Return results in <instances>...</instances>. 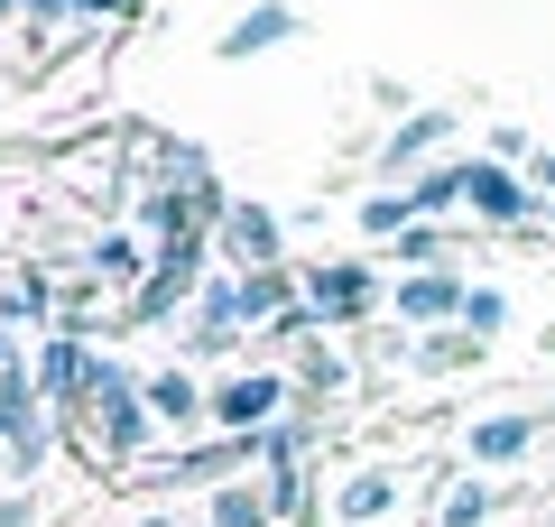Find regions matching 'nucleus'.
<instances>
[{
  "label": "nucleus",
  "instance_id": "1",
  "mask_svg": "<svg viewBox=\"0 0 555 527\" xmlns=\"http://www.w3.org/2000/svg\"><path fill=\"white\" fill-rule=\"evenodd\" d=\"M463 214H481V232H537L546 195L518 167H500V157H463Z\"/></svg>",
  "mask_w": 555,
  "mask_h": 527
},
{
  "label": "nucleus",
  "instance_id": "2",
  "mask_svg": "<svg viewBox=\"0 0 555 527\" xmlns=\"http://www.w3.org/2000/svg\"><path fill=\"white\" fill-rule=\"evenodd\" d=\"M83 408H93V435H102L112 453H139V445H149V389H130L112 361L83 371Z\"/></svg>",
  "mask_w": 555,
  "mask_h": 527
},
{
  "label": "nucleus",
  "instance_id": "3",
  "mask_svg": "<svg viewBox=\"0 0 555 527\" xmlns=\"http://www.w3.org/2000/svg\"><path fill=\"white\" fill-rule=\"evenodd\" d=\"M389 306V287H379V269H361V259H324V269H306V314L315 324H361V314Z\"/></svg>",
  "mask_w": 555,
  "mask_h": 527
},
{
  "label": "nucleus",
  "instance_id": "4",
  "mask_svg": "<svg viewBox=\"0 0 555 527\" xmlns=\"http://www.w3.org/2000/svg\"><path fill=\"white\" fill-rule=\"evenodd\" d=\"M463 296H473V278H463V269H408L389 287V314H398V324H416V333H454L463 324Z\"/></svg>",
  "mask_w": 555,
  "mask_h": 527
},
{
  "label": "nucleus",
  "instance_id": "5",
  "mask_svg": "<svg viewBox=\"0 0 555 527\" xmlns=\"http://www.w3.org/2000/svg\"><path fill=\"white\" fill-rule=\"evenodd\" d=\"M537 435H546V416H528V408H491V416H473L463 426V453H473L481 472H518L537 453Z\"/></svg>",
  "mask_w": 555,
  "mask_h": 527
},
{
  "label": "nucleus",
  "instance_id": "6",
  "mask_svg": "<svg viewBox=\"0 0 555 527\" xmlns=\"http://www.w3.org/2000/svg\"><path fill=\"white\" fill-rule=\"evenodd\" d=\"M278 408H287V380H278V371H250V380H222V389H214V426L222 435H250V445L269 435Z\"/></svg>",
  "mask_w": 555,
  "mask_h": 527
},
{
  "label": "nucleus",
  "instance_id": "7",
  "mask_svg": "<svg viewBox=\"0 0 555 527\" xmlns=\"http://www.w3.org/2000/svg\"><path fill=\"white\" fill-rule=\"evenodd\" d=\"M324 509H334V527H379V518L398 509V472H389V463H361V472H343Z\"/></svg>",
  "mask_w": 555,
  "mask_h": 527
},
{
  "label": "nucleus",
  "instance_id": "8",
  "mask_svg": "<svg viewBox=\"0 0 555 527\" xmlns=\"http://www.w3.org/2000/svg\"><path fill=\"white\" fill-rule=\"evenodd\" d=\"M444 139H454V112H408L389 130V149H379V167L389 176H426V157H436Z\"/></svg>",
  "mask_w": 555,
  "mask_h": 527
},
{
  "label": "nucleus",
  "instance_id": "9",
  "mask_svg": "<svg viewBox=\"0 0 555 527\" xmlns=\"http://www.w3.org/2000/svg\"><path fill=\"white\" fill-rule=\"evenodd\" d=\"M297 10H287V0H259V10H241L232 28H222V56H269V47H287L297 38Z\"/></svg>",
  "mask_w": 555,
  "mask_h": 527
},
{
  "label": "nucleus",
  "instance_id": "10",
  "mask_svg": "<svg viewBox=\"0 0 555 527\" xmlns=\"http://www.w3.org/2000/svg\"><path fill=\"white\" fill-rule=\"evenodd\" d=\"M222 241H232L241 278H250V269H278V222L259 214V204H232V214H222Z\"/></svg>",
  "mask_w": 555,
  "mask_h": 527
},
{
  "label": "nucleus",
  "instance_id": "11",
  "mask_svg": "<svg viewBox=\"0 0 555 527\" xmlns=\"http://www.w3.org/2000/svg\"><path fill=\"white\" fill-rule=\"evenodd\" d=\"M500 509H509V490H500L491 472H473V481H454V490H444V509H436V527H491Z\"/></svg>",
  "mask_w": 555,
  "mask_h": 527
},
{
  "label": "nucleus",
  "instance_id": "12",
  "mask_svg": "<svg viewBox=\"0 0 555 527\" xmlns=\"http://www.w3.org/2000/svg\"><path fill=\"white\" fill-rule=\"evenodd\" d=\"M473 361H481V343H473V333H416V343H408V371H426V380H454V371H473Z\"/></svg>",
  "mask_w": 555,
  "mask_h": 527
},
{
  "label": "nucleus",
  "instance_id": "13",
  "mask_svg": "<svg viewBox=\"0 0 555 527\" xmlns=\"http://www.w3.org/2000/svg\"><path fill=\"white\" fill-rule=\"evenodd\" d=\"M149 416H158V426H195V416H214V398H204L185 371H158L149 380Z\"/></svg>",
  "mask_w": 555,
  "mask_h": 527
},
{
  "label": "nucleus",
  "instance_id": "14",
  "mask_svg": "<svg viewBox=\"0 0 555 527\" xmlns=\"http://www.w3.org/2000/svg\"><path fill=\"white\" fill-rule=\"evenodd\" d=\"M408 204H416V222H444V214L463 204V157H444V167L408 176Z\"/></svg>",
  "mask_w": 555,
  "mask_h": 527
},
{
  "label": "nucleus",
  "instance_id": "15",
  "mask_svg": "<svg viewBox=\"0 0 555 527\" xmlns=\"http://www.w3.org/2000/svg\"><path fill=\"white\" fill-rule=\"evenodd\" d=\"M269 481H222L214 490V527H269Z\"/></svg>",
  "mask_w": 555,
  "mask_h": 527
},
{
  "label": "nucleus",
  "instance_id": "16",
  "mask_svg": "<svg viewBox=\"0 0 555 527\" xmlns=\"http://www.w3.org/2000/svg\"><path fill=\"white\" fill-rule=\"evenodd\" d=\"M463 333L491 351L500 333H509V296H500V287H473V296H463Z\"/></svg>",
  "mask_w": 555,
  "mask_h": 527
},
{
  "label": "nucleus",
  "instance_id": "17",
  "mask_svg": "<svg viewBox=\"0 0 555 527\" xmlns=\"http://www.w3.org/2000/svg\"><path fill=\"white\" fill-rule=\"evenodd\" d=\"M361 232H371V241L416 232V204H408V185H398V195H371V204H361Z\"/></svg>",
  "mask_w": 555,
  "mask_h": 527
},
{
  "label": "nucleus",
  "instance_id": "18",
  "mask_svg": "<svg viewBox=\"0 0 555 527\" xmlns=\"http://www.w3.org/2000/svg\"><path fill=\"white\" fill-rule=\"evenodd\" d=\"M93 269H102V278H139V241H130V232H112V241L93 250Z\"/></svg>",
  "mask_w": 555,
  "mask_h": 527
},
{
  "label": "nucleus",
  "instance_id": "19",
  "mask_svg": "<svg viewBox=\"0 0 555 527\" xmlns=\"http://www.w3.org/2000/svg\"><path fill=\"white\" fill-rule=\"evenodd\" d=\"M528 185H537V195L555 204V149H537V157H528Z\"/></svg>",
  "mask_w": 555,
  "mask_h": 527
},
{
  "label": "nucleus",
  "instance_id": "20",
  "mask_svg": "<svg viewBox=\"0 0 555 527\" xmlns=\"http://www.w3.org/2000/svg\"><path fill=\"white\" fill-rule=\"evenodd\" d=\"M75 10H120V0H75Z\"/></svg>",
  "mask_w": 555,
  "mask_h": 527
},
{
  "label": "nucleus",
  "instance_id": "21",
  "mask_svg": "<svg viewBox=\"0 0 555 527\" xmlns=\"http://www.w3.org/2000/svg\"><path fill=\"white\" fill-rule=\"evenodd\" d=\"M546 241H555V204H546Z\"/></svg>",
  "mask_w": 555,
  "mask_h": 527
},
{
  "label": "nucleus",
  "instance_id": "22",
  "mask_svg": "<svg viewBox=\"0 0 555 527\" xmlns=\"http://www.w3.org/2000/svg\"><path fill=\"white\" fill-rule=\"evenodd\" d=\"M546 527H555V518H546Z\"/></svg>",
  "mask_w": 555,
  "mask_h": 527
}]
</instances>
